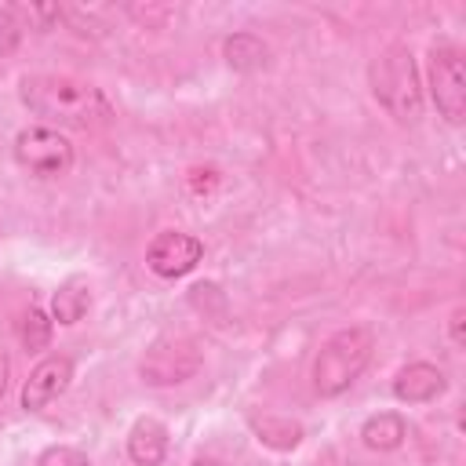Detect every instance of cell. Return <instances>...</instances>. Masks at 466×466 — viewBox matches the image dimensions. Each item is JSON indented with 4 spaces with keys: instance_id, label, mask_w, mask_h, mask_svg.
<instances>
[{
    "instance_id": "cell-1",
    "label": "cell",
    "mask_w": 466,
    "mask_h": 466,
    "mask_svg": "<svg viewBox=\"0 0 466 466\" xmlns=\"http://www.w3.org/2000/svg\"><path fill=\"white\" fill-rule=\"evenodd\" d=\"M18 95H22V102L36 116H44V120H51L58 127H80V131H87V127H95V124H102V120L113 116L109 98L95 84H84L76 76L33 73V76H22V91Z\"/></svg>"
},
{
    "instance_id": "cell-2",
    "label": "cell",
    "mask_w": 466,
    "mask_h": 466,
    "mask_svg": "<svg viewBox=\"0 0 466 466\" xmlns=\"http://www.w3.org/2000/svg\"><path fill=\"white\" fill-rule=\"evenodd\" d=\"M371 91L400 124H415L422 116L419 66H415V55L404 44H390L382 55H375V62H371Z\"/></svg>"
},
{
    "instance_id": "cell-3",
    "label": "cell",
    "mask_w": 466,
    "mask_h": 466,
    "mask_svg": "<svg viewBox=\"0 0 466 466\" xmlns=\"http://www.w3.org/2000/svg\"><path fill=\"white\" fill-rule=\"evenodd\" d=\"M371 350H375V339L368 328L353 324V328L335 331L313 360V390L320 397H339L342 390H350L353 379L368 368Z\"/></svg>"
},
{
    "instance_id": "cell-4",
    "label": "cell",
    "mask_w": 466,
    "mask_h": 466,
    "mask_svg": "<svg viewBox=\"0 0 466 466\" xmlns=\"http://www.w3.org/2000/svg\"><path fill=\"white\" fill-rule=\"evenodd\" d=\"M15 160L40 178H55L73 167V142L58 127H47V124L22 127L15 135Z\"/></svg>"
},
{
    "instance_id": "cell-5",
    "label": "cell",
    "mask_w": 466,
    "mask_h": 466,
    "mask_svg": "<svg viewBox=\"0 0 466 466\" xmlns=\"http://www.w3.org/2000/svg\"><path fill=\"white\" fill-rule=\"evenodd\" d=\"M430 95L437 113L448 124H462L466 116V73L462 58L451 44H433L430 47Z\"/></svg>"
},
{
    "instance_id": "cell-6",
    "label": "cell",
    "mask_w": 466,
    "mask_h": 466,
    "mask_svg": "<svg viewBox=\"0 0 466 466\" xmlns=\"http://www.w3.org/2000/svg\"><path fill=\"white\" fill-rule=\"evenodd\" d=\"M200 368V350L193 339L186 335H171V339H157L149 346V353L142 357V379L153 386H171V382H186L193 371Z\"/></svg>"
},
{
    "instance_id": "cell-7",
    "label": "cell",
    "mask_w": 466,
    "mask_h": 466,
    "mask_svg": "<svg viewBox=\"0 0 466 466\" xmlns=\"http://www.w3.org/2000/svg\"><path fill=\"white\" fill-rule=\"evenodd\" d=\"M204 258V244L193 233H178V229H164L153 237V244L146 248V266L157 277H186L189 269H197V262Z\"/></svg>"
},
{
    "instance_id": "cell-8",
    "label": "cell",
    "mask_w": 466,
    "mask_h": 466,
    "mask_svg": "<svg viewBox=\"0 0 466 466\" xmlns=\"http://www.w3.org/2000/svg\"><path fill=\"white\" fill-rule=\"evenodd\" d=\"M69 382H73V360L62 357V353L44 357V360L29 371V379H25V386H22V408H25V411H44L55 397H62V393L69 390Z\"/></svg>"
},
{
    "instance_id": "cell-9",
    "label": "cell",
    "mask_w": 466,
    "mask_h": 466,
    "mask_svg": "<svg viewBox=\"0 0 466 466\" xmlns=\"http://www.w3.org/2000/svg\"><path fill=\"white\" fill-rule=\"evenodd\" d=\"M448 390V379L437 364H426V360H411L397 371L393 379V397L404 400V404H426L433 397H441Z\"/></svg>"
},
{
    "instance_id": "cell-10",
    "label": "cell",
    "mask_w": 466,
    "mask_h": 466,
    "mask_svg": "<svg viewBox=\"0 0 466 466\" xmlns=\"http://www.w3.org/2000/svg\"><path fill=\"white\" fill-rule=\"evenodd\" d=\"M127 455L135 466H160L167 455V430L164 422L142 415L135 419V426L127 430Z\"/></svg>"
},
{
    "instance_id": "cell-11",
    "label": "cell",
    "mask_w": 466,
    "mask_h": 466,
    "mask_svg": "<svg viewBox=\"0 0 466 466\" xmlns=\"http://www.w3.org/2000/svg\"><path fill=\"white\" fill-rule=\"evenodd\" d=\"M408 437V426L397 411H379L371 419H364L360 426V441L371 448V451H397Z\"/></svg>"
},
{
    "instance_id": "cell-12",
    "label": "cell",
    "mask_w": 466,
    "mask_h": 466,
    "mask_svg": "<svg viewBox=\"0 0 466 466\" xmlns=\"http://www.w3.org/2000/svg\"><path fill=\"white\" fill-rule=\"evenodd\" d=\"M91 306V288L84 277H69L58 284V291L51 295V317L58 324H76Z\"/></svg>"
},
{
    "instance_id": "cell-13",
    "label": "cell",
    "mask_w": 466,
    "mask_h": 466,
    "mask_svg": "<svg viewBox=\"0 0 466 466\" xmlns=\"http://www.w3.org/2000/svg\"><path fill=\"white\" fill-rule=\"evenodd\" d=\"M222 55L237 73H255V69H266V62H269V47L255 33H233L222 44Z\"/></svg>"
},
{
    "instance_id": "cell-14",
    "label": "cell",
    "mask_w": 466,
    "mask_h": 466,
    "mask_svg": "<svg viewBox=\"0 0 466 466\" xmlns=\"http://www.w3.org/2000/svg\"><path fill=\"white\" fill-rule=\"evenodd\" d=\"M18 342L25 350H44L51 342V317L40 306H29L18 320Z\"/></svg>"
},
{
    "instance_id": "cell-15",
    "label": "cell",
    "mask_w": 466,
    "mask_h": 466,
    "mask_svg": "<svg viewBox=\"0 0 466 466\" xmlns=\"http://www.w3.org/2000/svg\"><path fill=\"white\" fill-rule=\"evenodd\" d=\"M36 466H91V459L80 451V448H69V444H51L40 451Z\"/></svg>"
},
{
    "instance_id": "cell-16",
    "label": "cell",
    "mask_w": 466,
    "mask_h": 466,
    "mask_svg": "<svg viewBox=\"0 0 466 466\" xmlns=\"http://www.w3.org/2000/svg\"><path fill=\"white\" fill-rule=\"evenodd\" d=\"M18 36H22V25H18V18H15V7H4V4H0V55L15 51Z\"/></svg>"
},
{
    "instance_id": "cell-17",
    "label": "cell",
    "mask_w": 466,
    "mask_h": 466,
    "mask_svg": "<svg viewBox=\"0 0 466 466\" xmlns=\"http://www.w3.org/2000/svg\"><path fill=\"white\" fill-rule=\"evenodd\" d=\"M462 317H466V309L459 306V309L451 313V324H448V331H451V342H455V346H462V342H466V335H462Z\"/></svg>"
},
{
    "instance_id": "cell-18",
    "label": "cell",
    "mask_w": 466,
    "mask_h": 466,
    "mask_svg": "<svg viewBox=\"0 0 466 466\" xmlns=\"http://www.w3.org/2000/svg\"><path fill=\"white\" fill-rule=\"evenodd\" d=\"M7 379H11V357L0 350V400H4V393H7Z\"/></svg>"
},
{
    "instance_id": "cell-19",
    "label": "cell",
    "mask_w": 466,
    "mask_h": 466,
    "mask_svg": "<svg viewBox=\"0 0 466 466\" xmlns=\"http://www.w3.org/2000/svg\"><path fill=\"white\" fill-rule=\"evenodd\" d=\"M189 466H218L215 459H197V462H189Z\"/></svg>"
}]
</instances>
